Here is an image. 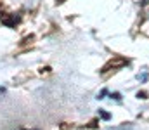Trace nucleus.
Segmentation results:
<instances>
[{"mask_svg":"<svg viewBox=\"0 0 149 130\" xmlns=\"http://www.w3.org/2000/svg\"><path fill=\"white\" fill-rule=\"evenodd\" d=\"M127 63H128L127 59H123V57H120V56H114L108 64H104V68L101 70V73H108V71H111V68L113 70H114V68H121V66H125Z\"/></svg>","mask_w":149,"mask_h":130,"instance_id":"1","label":"nucleus"},{"mask_svg":"<svg viewBox=\"0 0 149 130\" xmlns=\"http://www.w3.org/2000/svg\"><path fill=\"white\" fill-rule=\"evenodd\" d=\"M0 21H2V24H5V26H9V28H16V24L19 23V16H16V14H0Z\"/></svg>","mask_w":149,"mask_h":130,"instance_id":"2","label":"nucleus"},{"mask_svg":"<svg viewBox=\"0 0 149 130\" xmlns=\"http://www.w3.org/2000/svg\"><path fill=\"white\" fill-rule=\"evenodd\" d=\"M137 97H139V99H148V94H146V92H139Z\"/></svg>","mask_w":149,"mask_h":130,"instance_id":"3","label":"nucleus"},{"mask_svg":"<svg viewBox=\"0 0 149 130\" xmlns=\"http://www.w3.org/2000/svg\"><path fill=\"white\" fill-rule=\"evenodd\" d=\"M101 116H102L104 120H109V118H111V116H109L108 113H104V109H101Z\"/></svg>","mask_w":149,"mask_h":130,"instance_id":"4","label":"nucleus"},{"mask_svg":"<svg viewBox=\"0 0 149 130\" xmlns=\"http://www.w3.org/2000/svg\"><path fill=\"white\" fill-rule=\"evenodd\" d=\"M63 2H64V0H56V3H63Z\"/></svg>","mask_w":149,"mask_h":130,"instance_id":"5","label":"nucleus"}]
</instances>
